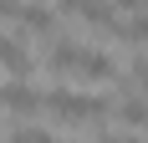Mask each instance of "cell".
<instances>
[{"instance_id": "cell-4", "label": "cell", "mask_w": 148, "mask_h": 143, "mask_svg": "<svg viewBox=\"0 0 148 143\" xmlns=\"http://www.w3.org/2000/svg\"><path fill=\"white\" fill-rule=\"evenodd\" d=\"M112 118H118V123H123V133H128V128H148V97H138V92H123V97L118 102H112Z\"/></svg>"}, {"instance_id": "cell-7", "label": "cell", "mask_w": 148, "mask_h": 143, "mask_svg": "<svg viewBox=\"0 0 148 143\" xmlns=\"http://www.w3.org/2000/svg\"><path fill=\"white\" fill-rule=\"evenodd\" d=\"M133 82H138V97H148V51L133 56Z\"/></svg>"}, {"instance_id": "cell-6", "label": "cell", "mask_w": 148, "mask_h": 143, "mask_svg": "<svg viewBox=\"0 0 148 143\" xmlns=\"http://www.w3.org/2000/svg\"><path fill=\"white\" fill-rule=\"evenodd\" d=\"M0 143H56V133H51V128H41V123H15V128L5 133Z\"/></svg>"}, {"instance_id": "cell-3", "label": "cell", "mask_w": 148, "mask_h": 143, "mask_svg": "<svg viewBox=\"0 0 148 143\" xmlns=\"http://www.w3.org/2000/svg\"><path fill=\"white\" fill-rule=\"evenodd\" d=\"M0 107L15 113L21 123H31V118L41 113V87H31V82H0Z\"/></svg>"}, {"instance_id": "cell-1", "label": "cell", "mask_w": 148, "mask_h": 143, "mask_svg": "<svg viewBox=\"0 0 148 143\" xmlns=\"http://www.w3.org/2000/svg\"><path fill=\"white\" fill-rule=\"evenodd\" d=\"M41 113H56L66 128H107V118H112V102L97 97V92H72V87H51L41 92Z\"/></svg>"}, {"instance_id": "cell-2", "label": "cell", "mask_w": 148, "mask_h": 143, "mask_svg": "<svg viewBox=\"0 0 148 143\" xmlns=\"http://www.w3.org/2000/svg\"><path fill=\"white\" fill-rule=\"evenodd\" d=\"M31 46H26V36L15 26H0V72H5V82H26L31 77Z\"/></svg>"}, {"instance_id": "cell-5", "label": "cell", "mask_w": 148, "mask_h": 143, "mask_svg": "<svg viewBox=\"0 0 148 143\" xmlns=\"http://www.w3.org/2000/svg\"><path fill=\"white\" fill-rule=\"evenodd\" d=\"M118 41L148 46V5H128V15H118Z\"/></svg>"}]
</instances>
